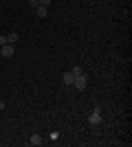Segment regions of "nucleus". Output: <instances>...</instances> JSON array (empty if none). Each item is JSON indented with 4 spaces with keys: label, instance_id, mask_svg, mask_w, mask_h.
Segmentation results:
<instances>
[{
    "label": "nucleus",
    "instance_id": "nucleus-1",
    "mask_svg": "<svg viewBox=\"0 0 132 147\" xmlns=\"http://www.w3.org/2000/svg\"><path fill=\"white\" fill-rule=\"evenodd\" d=\"M73 86L77 88V90H86V86H88V77L86 75H75V79H73Z\"/></svg>",
    "mask_w": 132,
    "mask_h": 147
},
{
    "label": "nucleus",
    "instance_id": "nucleus-2",
    "mask_svg": "<svg viewBox=\"0 0 132 147\" xmlns=\"http://www.w3.org/2000/svg\"><path fill=\"white\" fill-rule=\"evenodd\" d=\"M88 123H90V125H99L101 123V110L99 108H95V110L88 114Z\"/></svg>",
    "mask_w": 132,
    "mask_h": 147
},
{
    "label": "nucleus",
    "instance_id": "nucleus-3",
    "mask_svg": "<svg viewBox=\"0 0 132 147\" xmlns=\"http://www.w3.org/2000/svg\"><path fill=\"white\" fill-rule=\"evenodd\" d=\"M0 53H2V57H13V53H16V51H13V44H5Z\"/></svg>",
    "mask_w": 132,
    "mask_h": 147
},
{
    "label": "nucleus",
    "instance_id": "nucleus-4",
    "mask_svg": "<svg viewBox=\"0 0 132 147\" xmlns=\"http://www.w3.org/2000/svg\"><path fill=\"white\" fill-rule=\"evenodd\" d=\"M73 79H75V75L70 73V70H68V73H64V75H62V81H64V86H73Z\"/></svg>",
    "mask_w": 132,
    "mask_h": 147
},
{
    "label": "nucleus",
    "instance_id": "nucleus-5",
    "mask_svg": "<svg viewBox=\"0 0 132 147\" xmlns=\"http://www.w3.org/2000/svg\"><path fill=\"white\" fill-rule=\"evenodd\" d=\"M35 13H38V18H46V16H49V7L38 5V7H35Z\"/></svg>",
    "mask_w": 132,
    "mask_h": 147
},
{
    "label": "nucleus",
    "instance_id": "nucleus-6",
    "mask_svg": "<svg viewBox=\"0 0 132 147\" xmlns=\"http://www.w3.org/2000/svg\"><path fill=\"white\" fill-rule=\"evenodd\" d=\"M29 143H31V145H42L44 141H42V136H40V134H33L31 138H29Z\"/></svg>",
    "mask_w": 132,
    "mask_h": 147
},
{
    "label": "nucleus",
    "instance_id": "nucleus-7",
    "mask_svg": "<svg viewBox=\"0 0 132 147\" xmlns=\"http://www.w3.org/2000/svg\"><path fill=\"white\" fill-rule=\"evenodd\" d=\"M18 40H20L18 33H9V35H7V44H16Z\"/></svg>",
    "mask_w": 132,
    "mask_h": 147
},
{
    "label": "nucleus",
    "instance_id": "nucleus-8",
    "mask_svg": "<svg viewBox=\"0 0 132 147\" xmlns=\"http://www.w3.org/2000/svg\"><path fill=\"white\" fill-rule=\"evenodd\" d=\"M70 73H73V75H82L84 70H82V68H79V66H75V68H73V70H70Z\"/></svg>",
    "mask_w": 132,
    "mask_h": 147
},
{
    "label": "nucleus",
    "instance_id": "nucleus-9",
    "mask_svg": "<svg viewBox=\"0 0 132 147\" xmlns=\"http://www.w3.org/2000/svg\"><path fill=\"white\" fill-rule=\"evenodd\" d=\"M38 2H40V5H42V7H49L51 2H53V0H38Z\"/></svg>",
    "mask_w": 132,
    "mask_h": 147
},
{
    "label": "nucleus",
    "instance_id": "nucleus-10",
    "mask_svg": "<svg viewBox=\"0 0 132 147\" xmlns=\"http://www.w3.org/2000/svg\"><path fill=\"white\" fill-rule=\"evenodd\" d=\"M7 44V35H0V46H5Z\"/></svg>",
    "mask_w": 132,
    "mask_h": 147
},
{
    "label": "nucleus",
    "instance_id": "nucleus-11",
    "mask_svg": "<svg viewBox=\"0 0 132 147\" xmlns=\"http://www.w3.org/2000/svg\"><path fill=\"white\" fill-rule=\"evenodd\" d=\"M29 5H31V7H38L40 2H38V0H29Z\"/></svg>",
    "mask_w": 132,
    "mask_h": 147
},
{
    "label": "nucleus",
    "instance_id": "nucleus-12",
    "mask_svg": "<svg viewBox=\"0 0 132 147\" xmlns=\"http://www.w3.org/2000/svg\"><path fill=\"white\" fill-rule=\"evenodd\" d=\"M5 110V101H0V112Z\"/></svg>",
    "mask_w": 132,
    "mask_h": 147
}]
</instances>
